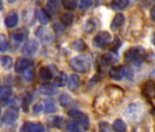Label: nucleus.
<instances>
[{"label": "nucleus", "mask_w": 155, "mask_h": 132, "mask_svg": "<svg viewBox=\"0 0 155 132\" xmlns=\"http://www.w3.org/2000/svg\"><path fill=\"white\" fill-rule=\"evenodd\" d=\"M71 116L66 123V129L68 132H85L90 127V120L87 115L78 110L68 111Z\"/></svg>", "instance_id": "nucleus-1"}, {"label": "nucleus", "mask_w": 155, "mask_h": 132, "mask_svg": "<svg viewBox=\"0 0 155 132\" xmlns=\"http://www.w3.org/2000/svg\"><path fill=\"white\" fill-rule=\"evenodd\" d=\"M69 65L72 70L77 73L85 74L91 70V58L88 54H80L73 57L69 61Z\"/></svg>", "instance_id": "nucleus-2"}, {"label": "nucleus", "mask_w": 155, "mask_h": 132, "mask_svg": "<svg viewBox=\"0 0 155 132\" xmlns=\"http://www.w3.org/2000/svg\"><path fill=\"white\" fill-rule=\"evenodd\" d=\"M143 49L140 47L130 48L125 52L124 59L127 62H132L136 65H140L143 59Z\"/></svg>", "instance_id": "nucleus-3"}, {"label": "nucleus", "mask_w": 155, "mask_h": 132, "mask_svg": "<svg viewBox=\"0 0 155 132\" xmlns=\"http://www.w3.org/2000/svg\"><path fill=\"white\" fill-rule=\"evenodd\" d=\"M111 41V35L108 31L99 32L93 39V45L97 48H102Z\"/></svg>", "instance_id": "nucleus-4"}, {"label": "nucleus", "mask_w": 155, "mask_h": 132, "mask_svg": "<svg viewBox=\"0 0 155 132\" xmlns=\"http://www.w3.org/2000/svg\"><path fill=\"white\" fill-rule=\"evenodd\" d=\"M38 50V43L35 40H28L22 48V53L26 56H33Z\"/></svg>", "instance_id": "nucleus-5"}, {"label": "nucleus", "mask_w": 155, "mask_h": 132, "mask_svg": "<svg viewBox=\"0 0 155 132\" xmlns=\"http://www.w3.org/2000/svg\"><path fill=\"white\" fill-rule=\"evenodd\" d=\"M18 117V109L16 106H12L8 108L2 116V121L5 124L10 125L13 124Z\"/></svg>", "instance_id": "nucleus-6"}, {"label": "nucleus", "mask_w": 155, "mask_h": 132, "mask_svg": "<svg viewBox=\"0 0 155 132\" xmlns=\"http://www.w3.org/2000/svg\"><path fill=\"white\" fill-rule=\"evenodd\" d=\"M22 132H43L44 126L41 123L27 121L23 124L21 127Z\"/></svg>", "instance_id": "nucleus-7"}, {"label": "nucleus", "mask_w": 155, "mask_h": 132, "mask_svg": "<svg viewBox=\"0 0 155 132\" xmlns=\"http://www.w3.org/2000/svg\"><path fill=\"white\" fill-rule=\"evenodd\" d=\"M32 62L26 59V58H18V61H16V64L14 66V69H15V72L16 73H23L25 72L27 69L30 68V66H31Z\"/></svg>", "instance_id": "nucleus-8"}, {"label": "nucleus", "mask_w": 155, "mask_h": 132, "mask_svg": "<svg viewBox=\"0 0 155 132\" xmlns=\"http://www.w3.org/2000/svg\"><path fill=\"white\" fill-rule=\"evenodd\" d=\"M125 75V67L123 66H113L110 70V76L111 79L120 81Z\"/></svg>", "instance_id": "nucleus-9"}, {"label": "nucleus", "mask_w": 155, "mask_h": 132, "mask_svg": "<svg viewBox=\"0 0 155 132\" xmlns=\"http://www.w3.org/2000/svg\"><path fill=\"white\" fill-rule=\"evenodd\" d=\"M141 112V107L139 104H131L130 106H128L126 110V116L130 119H136Z\"/></svg>", "instance_id": "nucleus-10"}, {"label": "nucleus", "mask_w": 155, "mask_h": 132, "mask_svg": "<svg viewBox=\"0 0 155 132\" xmlns=\"http://www.w3.org/2000/svg\"><path fill=\"white\" fill-rule=\"evenodd\" d=\"M18 22V16L16 11H10L8 13L6 19H5V24L8 28H14L17 26Z\"/></svg>", "instance_id": "nucleus-11"}, {"label": "nucleus", "mask_w": 155, "mask_h": 132, "mask_svg": "<svg viewBox=\"0 0 155 132\" xmlns=\"http://www.w3.org/2000/svg\"><path fill=\"white\" fill-rule=\"evenodd\" d=\"M125 22V17L121 13H118L114 16L111 23H110V29L112 30H117L120 29Z\"/></svg>", "instance_id": "nucleus-12"}, {"label": "nucleus", "mask_w": 155, "mask_h": 132, "mask_svg": "<svg viewBox=\"0 0 155 132\" xmlns=\"http://www.w3.org/2000/svg\"><path fill=\"white\" fill-rule=\"evenodd\" d=\"M59 10V0H48L46 4V11L48 14H57Z\"/></svg>", "instance_id": "nucleus-13"}, {"label": "nucleus", "mask_w": 155, "mask_h": 132, "mask_svg": "<svg viewBox=\"0 0 155 132\" xmlns=\"http://www.w3.org/2000/svg\"><path fill=\"white\" fill-rule=\"evenodd\" d=\"M38 75L43 81H50L53 77V72L48 66H42L38 70Z\"/></svg>", "instance_id": "nucleus-14"}, {"label": "nucleus", "mask_w": 155, "mask_h": 132, "mask_svg": "<svg viewBox=\"0 0 155 132\" xmlns=\"http://www.w3.org/2000/svg\"><path fill=\"white\" fill-rule=\"evenodd\" d=\"M117 61H118V55L115 51H109L104 55H102L101 57V61L106 65L113 64Z\"/></svg>", "instance_id": "nucleus-15"}, {"label": "nucleus", "mask_w": 155, "mask_h": 132, "mask_svg": "<svg viewBox=\"0 0 155 132\" xmlns=\"http://www.w3.org/2000/svg\"><path fill=\"white\" fill-rule=\"evenodd\" d=\"M28 34V32L26 29H18L12 33V37L15 40H17L18 42H22L27 39Z\"/></svg>", "instance_id": "nucleus-16"}, {"label": "nucleus", "mask_w": 155, "mask_h": 132, "mask_svg": "<svg viewBox=\"0 0 155 132\" xmlns=\"http://www.w3.org/2000/svg\"><path fill=\"white\" fill-rule=\"evenodd\" d=\"M130 4V0H112L110 7L114 10H121L127 8Z\"/></svg>", "instance_id": "nucleus-17"}, {"label": "nucleus", "mask_w": 155, "mask_h": 132, "mask_svg": "<svg viewBox=\"0 0 155 132\" xmlns=\"http://www.w3.org/2000/svg\"><path fill=\"white\" fill-rule=\"evenodd\" d=\"M67 83H68V76L64 72H60L58 75V76L55 78V81H54V85L58 87L65 86L67 85Z\"/></svg>", "instance_id": "nucleus-18"}, {"label": "nucleus", "mask_w": 155, "mask_h": 132, "mask_svg": "<svg viewBox=\"0 0 155 132\" xmlns=\"http://www.w3.org/2000/svg\"><path fill=\"white\" fill-rule=\"evenodd\" d=\"M74 20V15L70 12H66V13H63L61 16H60V23L66 27L68 26H70L72 24Z\"/></svg>", "instance_id": "nucleus-19"}, {"label": "nucleus", "mask_w": 155, "mask_h": 132, "mask_svg": "<svg viewBox=\"0 0 155 132\" xmlns=\"http://www.w3.org/2000/svg\"><path fill=\"white\" fill-rule=\"evenodd\" d=\"M68 82V88L72 91H76L78 88L80 87V77L78 76L77 75H72L69 78Z\"/></svg>", "instance_id": "nucleus-20"}, {"label": "nucleus", "mask_w": 155, "mask_h": 132, "mask_svg": "<svg viewBox=\"0 0 155 132\" xmlns=\"http://www.w3.org/2000/svg\"><path fill=\"white\" fill-rule=\"evenodd\" d=\"M39 92L45 96H52L53 94L56 93V89L54 88L53 85L44 84V85H41L39 86Z\"/></svg>", "instance_id": "nucleus-21"}, {"label": "nucleus", "mask_w": 155, "mask_h": 132, "mask_svg": "<svg viewBox=\"0 0 155 132\" xmlns=\"http://www.w3.org/2000/svg\"><path fill=\"white\" fill-rule=\"evenodd\" d=\"M12 96V90L9 87L0 86V101H7Z\"/></svg>", "instance_id": "nucleus-22"}, {"label": "nucleus", "mask_w": 155, "mask_h": 132, "mask_svg": "<svg viewBox=\"0 0 155 132\" xmlns=\"http://www.w3.org/2000/svg\"><path fill=\"white\" fill-rule=\"evenodd\" d=\"M37 18H38V21L43 25H46L49 22V16L48 15L47 11H45L44 9H38V10Z\"/></svg>", "instance_id": "nucleus-23"}, {"label": "nucleus", "mask_w": 155, "mask_h": 132, "mask_svg": "<svg viewBox=\"0 0 155 132\" xmlns=\"http://www.w3.org/2000/svg\"><path fill=\"white\" fill-rule=\"evenodd\" d=\"M43 109H45V112H47V113L55 112L57 110L56 103L52 99H46L45 103H44V106H43Z\"/></svg>", "instance_id": "nucleus-24"}, {"label": "nucleus", "mask_w": 155, "mask_h": 132, "mask_svg": "<svg viewBox=\"0 0 155 132\" xmlns=\"http://www.w3.org/2000/svg\"><path fill=\"white\" fill-rule=\"evenodd\" d=\"M112 127L116 132H125L127 129L125 122L121 119H116L112 124Z\"/></svg>", "instance_id": "nucleus-25"}, {"label": "nucleus", "mask_w": 155, "mask_h": 132, "mask_svg": "<svg viewBox=\"0 0 155 132\" xmlns=\"http://www.w3.org/2000/svg\"><path fill=\"white\" fill-rule=\"evenodd\" d=\"M79 0H61L62 6L67 10H75Z\"/></svg>", "instance_id": "nucleus-26"}, {"label": "nucleus", "mask_w": 155, "mask_h": 132, "mask_svg": "<svg viewBox=\"0 0 155 132\" xmlns=\"http://www.w3.org/2000/svg\"><path fill=\"white\" fill-rule=\"evenodd\" d=\"M0 61H1V64L5 69H10L11 66L13 65V60L10 56L8 55H4L0 58Z\"/></svg>", "instance_id": "nucleus-27"}, {"label": "nucleus", "mask_w": 155, "mask_h": 132, "mask_svg": "<svg viewBox=\"0 0 155 132\" xmlns=\"http://www.w3.org/2000/svg\"><path fill=\"white\" fill-rule=\"evenodd\" d=\"M72 48L78 51H82L86 49V44L82 40L79 39V40H76L72 42Z\"/></svg>", "instance_id": "nucleus-28"}, {"label": "nucleus", "mask_w": 155, "mask_h": 132, "mask_svg": "<svg viewBox=\"0 0 155 132\" xmlns=\"http://www.w3.org/2000/svg\"><path fill=\"white\" fill-rule=\"evenodd\" d=\"M62 117L61 116H51L48 118V122L51 127H60L62 125Z\"/></svg>", "instance_id": "nucleus-29"}, {"label": "nucleus", "mask_w": 155, "mask_h": 132, "mask_svg": "<svg viewBox=\"0 0 155 132\" xmlns=\"http://www.w3.org/2000/svg\"><path fill=\"white\" fill-rule=\"evenodd\" d=\"M96 29V22L94 19H89L87 20V22L85 23V26H84V30L87 32V33H91L94 31V30Z\"/></svg>", "instance_id": "nucleus-30"}, {"label": "nucleus", "mask_w": 155, "mask_h": 132, "mask_svg": "<svg viewBox=\"0 0 155 132\" xmlns=\"http://www.w3.org/2000/svg\"><path fill=\"white\" fill-rule=\"evenodd\" d=\"M8 42L5 34H0V51L3 52L8 50Z\"/></svg>", "instance_id": "nucleus-31"}, {"label": "nucleus", "mask_w": 155, "mask_h": 132, "mask_svg": "<svg viewBox=\"0 0 155 132\" xmlns=\"http://www.w3.org/2000/svg\"><path fill=\"white\" fill-rule=\"evenodd\" d=\"M144 93L147 96H155V85L153 84H148L144 87Z\"/></svg>", "instance_id": "nucleus-32"}, {"label": "nucleus", "mask_w": 155, "mask_h": 132, "mask_svg": "<svg viewBox=\"0 0 155 132\" xmlns=\"http://www.w3.org/2000/svg\"><path fill=\"white\" fill-rule=\"evenodd\" d=\"M92 6V0H81L79 7L81 10H88Z\"/></svg>", "instance_id": "nucleus-33"}, {"label": "nucleus", "mask_w": 155, "mask_h": 132, "mask_svg": "<svg viewBox=\"0 0 155 132\" xmlns=\"http://www.w3.org/2000/svg\"><path fill=\"white\" fill-rule=\"evenodd\" d=\"M99 129H100V132H112V130L110 127V124L107 122H104V121L100 122Z\"/></svg>", "instance_id": "nucleus-34"}, {"label": "nucleus", "mask_w": 155, "mask_h": 132, "mask_svg": "<svg viewBox=\"0 0 155 132\" xmlns=\"http://www.w3.org/2000/svg\"><path fill=\"white\" fill-rule=\"evenodd\" d=\"M69 102H70V97L68 95L63 94V95L60 96V97H59V103H60V105L62 106H68L69 104Z\"/></svg>", "instance_id": "nucleus-35"}, {"label": "nucleus", "mask_w": 155, "mask_h": 132, "mask_svg": "<svg viewBox=\"0 0 155 132\" xmlns=\"http://www.w3.org/2000/svg\"><path fill=\"white\" fill-rule=\"evenodd\" d=\"M30 102H31V96H25V97L23 98L22 106H23V108H24L25 112H28V106H29Z\"/></svg>", "instance_id": "nucleus-36"}, {"label": "nucleus", "mask_w": 155, "mask_h": 132, "mask_svg": "<svg viewBox=\"0 0 155 132\" xmlns=\"http://www.w3.org/2000/svg\"><path fill=\"white\" fill-rule=\"evenodd\" d=\"M23 75H24L25 78H26L28 81H30V80H32V78H33V71H32V69H30V68H28V69H27L25 72H23Z\"/></svg>", "instance_id": "nucleus-37"}, {"label": "nucleus", "mask_w": 155, "mask_h": 132, "mask_svg": "<svg viewBox=\"0 0 155 132\" xmlns=\"http://www.w3.org/2000/svg\"><path fill=\"white\" fill-rule=\"evenodd\" d=\"M41 110H43V106L41 104H36L34 106H33V111L35 113H39Z\"/></svg>", "instance_id": "nucleus-38"}, {"label": "nucleus", "mask_w": 155, "mask_h": 132, "mask_svg": "<svg viewBox=\"0 0 155 132\" xmlns=\"http://www.w3.org/2000/svg\"><path fill=\"white\" fill-rule=\"evenodd\" d=\"M150 19L155 22V6H153L150 10Z\"/></svg>", "instance_id": "nucleus-39"}, {"label": "nucleus", "mask_w": 155, "mask_h": 132, "mask_svg": "<svg viewBox=\"0 0 155 132\" xmlns=\"http://www.w3.org/2000/svg\"><path fill=\"white\" fill-rule=\"evenodd\" d=\"M152 43H153L154 46H155V31H154V33H153V35H152Z\"/></svg>", "instance_id": "nucleus-40"}, {"label": "nucleus", "mask_w": 155, "mask_h": 132, "mask_svg": "<svg viewBox=\"0 0 155 132\" xmlns=\"http://www.w3.org/2000/svg\"><path fill=\"white\" fill-rule=\"evenodd\" d=\"M150 77H155V70H153V71L150 73Z\"/></svg>", "instance_id": "nucleus-41"}, {"label": "nucleus", "mask_w": 155, "mask_h": 132, "mask_svg": "<svg viewBox=\"0 0 155 132\" xmlns=\"http://www.w3.org/2000/svg\"><path fill=\"white\" fill-rule=\"evenodd\" d=\"M8 1L9 3H15V2L18 1V0H8Z\"/></svg>", "instance_id": "nucleus-42"}]
</instances>
